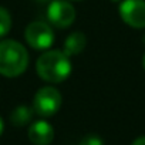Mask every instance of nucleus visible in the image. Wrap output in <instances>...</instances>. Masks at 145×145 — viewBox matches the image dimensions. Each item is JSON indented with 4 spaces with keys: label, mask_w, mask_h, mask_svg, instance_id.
<instances>
[{
    "label": "nucleus",
    "mask_w": 145,
    "mask_h": 145,
    "mask_svg": "<svg viewBox=\"0 0 145 145\" xmlns=\"http://www.w3.org/2000/svg\"><path fill=\"white\" fill-rule=\"evenodd\" d=\"M36 68L43 80L61 83L71 74V61L63 50H50L39 57Z\"/></svg>",
    "instance_id": "nucleus-1"
},
{
    "label": "nucleus",
    "mask_w": 145,
    "mask_h": 145,
    "mask_svg": "<svg viewBox=\"0 0 145 145\" xmlns=\"http://www.w3.org/2000/svg\"><path fill=\"white\" fill-rule=\"evenodd\" d=\"M29 65L27 50L16 40L0 41V74L5 77H17Z\"/></svg>",
    "instance_id": "nucleus-2"
},
{
    "label": "nucleus",
    "mask_w": 145,
    "mask_h": 145,
    "mask_svg": "<svg viewBox=\"0 0 145 145\" xmlns=\"http://www.w3.org/2000/svg\"><path fill=\"white\" fill-rule=\"evenodd\" d=\"M61 107V94L54 87L40 88L33 100V111L40 117H51Z\"/></svg>",
    "instance_id": "nucleus-3"
},
{
    "label": "nucleus",
    "mask_w": 145,
    "mask_h": 145,
    "mask_svg": "<svg viewBox=\"0 0 145 145\" xmlns=\"http://www.w3.org/2000/svg\"><path fill=\"white\" fill-rule=\"evenodd\" d=\"M26 40L36 50H46L51 47L54 41V33L47 23L33 22L26 29Z\"/></svg>",
    "instance_id": "nucleus-4"
},
{
    "label": "nucleus",
    "mask_w": 145,
    "mask_h": 145,
    "mask_svg": "<svg viewBox=\"0 0 145 145\" xmlns=\"http://www.w3.org/2000/svg\"><path fill=\"white\" fill-rule=\"evenodd\" d=\"M48 22L60 29L68 27L76 19V10L65 0H53L47 7Z\"/></svg>",
    "instance_id": "nucleus-5"
},
{
    "label": "nucleus",
    "mask_w": 145,
    "mask_h": 145,
    "mask_svg": "<svg viewBox=\"0 0 145 145\" xmlns=\"http://www.w3.org/2000/svg\"><path fill=\"white\" fill-rule=\"evenodd\" d=\"M121 19L131 27H145V0H122L120 6Z\"/></svg>",
    "instance_id": "nucleus-6"
},
{
    "label": "nucleus",
    "mask_w": 145,
    "mask_h": 145,
    "mask_svg": "<svg viewBox=\"0 0 145 145\" xmlns=\"http://www.w3.org/2000/svg\"><path fill=\"white\" fill-rule=\"evenodd\" d=\"M54 138V129L47 121H36L29 128V139L34 145H48Z\"/></svg>",
    "instance_id": "nucleus-7"
},
{
    "label": "nucleus",
    "mask_w": 145,
    "mask_h": 145,
    "mask_svg": "<svg viewBox=\"0 0 145 145\" xmlns=\"http://www.w3.org/2000/svg\"><path fill=\"white\" fill-rule=\"evenodd\" d=\"M86 44H87V39H86L84 33H81V31H74V33H71V34L65 39L63 51H64L68 57H71V56H76V54L81 53V51L84 50Z\"/></svg>",
    "instance_id": "nucleus-8"
},
{
    "label": "nucleus",
    "mask_w": 145,
    "mask_h": 145,
    "mask_svg": "<svg viewBox=\"0 0 145 145\" xmlns=\"http://www.w3.org/2000/svg\"><path fill=\"white\" fill-rule=\"evenodd\" d=\"M33 112H34L33 108H29L27 105H19L10 114V121L16 127H23V125H26L31 121Z\"/></svg>",
    "instance_id": "nucleus-9"
},
{
    "label": "nucleus",
    "mask_w": 145,
    "mask_h": 145,
    "mask_svg": "<svg viewBox=\"0 0 145 145\" xmlns=\"http://www.w3.org/2000/svg\"><path fill=\"white\" fill-rule=\"evenodd\" d=\"M12 29V16L5 9L0 7V37H5Z\"/></svg>",
    "instance_id": "nucleus-10"
},
{
    "label": "nucleus",
    "mask_w": 145,
    "mask_h": 145,
    "mask_svg": "<svg viewBox=\"0 0 145 145\" xmlns=\"http://www.w3.org/2000/svg\"><path fill=\"white\" fill-rule=\"evenodd\" d=\"M78 145H104V142L98 135H87L80 141Z\"/></svg>",
    "instance_id": "nucleus-11"
},
{
    "label": "nucleus",
    "mask_w": 145,
    "mask_h": 145,
    "mask_svg": "<svg viewBox=\"0 0 145 145\" xmlns=\"http://www.w3.org/2000/svg\"><path fill=\"white\" fill-rule=\"evenodd\" d=\"M131 145H145V137H139V138H137Z\"/></svg>",
    "instance_id": "nucleus-12"
},
{
    "label": "nucleus",
    "mask_w": 145,
    "mask_h": 145,
    "mask_svg": "<svg viewBox=\"0 0 145 145\" xmlns=\"http://www.w3.org/2000/svg\"><path fill=\"white\" fill-rule=\"evenodd\" d=\"M3 129H5V124H3V120H2V117H0V135L3 134Z\"/></svg>",
    "instance_id": "nucleus-13"
},
{
    "label": "nucleus",
    "mask_w": 145,
    "mask_h": 145,
    "mask_svg": "<svg viewBox=\"0 0 145 145\" xmlns=\"http://www.w3.org/2000/svg\"><path fill=\"white\" fill-rule=\"evenodd\" d=\"M34 2H37V3H47V2H50V0H34Z\"/></svg>",
    "instance_id": "nucleus-14"
},
{
    "label": "nucleus",
    "mask_w": 145,
    "mask_h": 145,
    "mask_svg": "<svg viewBox=\"0 0 145 145\" xmlns=\"http://www.w3.org/2000/svg\"><path fill=\"white\" fill-rule=\"evenodd\" d=\"M142 67H144V70H145V56H144V58H142Z\"/></svg>",
    "instance_id": "nucleus-15"
},
{
    "label": "nucleus",
    "mask_w": 145,
    "mask_h": 145,
    "mask_svg": "<svg viewBox=\"0 0 145 145\" xmlns=\"http://www.w3.org/2000/svg\"><path fill=\"white\" fill-rule=\"evenodd\" d=\"M112 2H121V0H112Z\"/></svg>",
    "instance_id": "nucleus-16"
}]
</instances>
